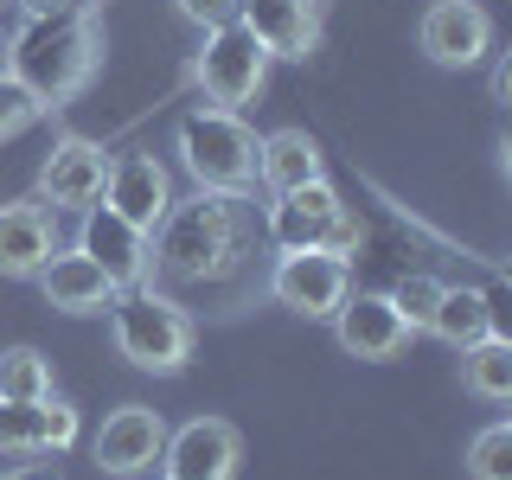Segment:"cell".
<instances>
[{"label": "cell", "mask_w": 512, "mask_h": 480, "mask_svg": "<svg viewBox=\"0 0 512 480\" xmlns=\"http://www.w3.org/2000/svg\"><path fill=\"white\" fill-rule=\"evenodd\" d=\"M250 250V218H244V192H192L173 199L167 218L154 224V269L180 288H218L244 269Z\"/></svg>", "instance_id": "obj_1"}, {"label": "cell", "mask_w": 512, "mask_h": 480, "mask_svg": "<svg viewBox=\"0 0 512 480\" xmlns=\"http://www.w3.org/2000/svg\"><path fill=\"white\" fill-rule=\"evenodd\" d=\"M96 64H103V26H96V13L84 0L52 7V13H32L7 45V77L26 84L45 109L71 103V96L96 77Z\"/></svg>", "instance_id": "obj_2"}, {"label": "cell", "mask_w": 512, "mask_h": 480, "mask_svg": "<svg viewBox=\"0 0 512 480\" xmlns=\"http://www.w3.org/2000/svg\"><path fill=\"white\" fill-rule=\"evenodd\" d=\"M109 340L128 365L141 372H180L192 352V320L173 295H160L154 282L141 288H116L109 295Z\"/></svg>", "instance_id": "obj_3"}, {"label": "cell", "mask_w": 512, "mask_h": 480, "mask_svg": "<svg viewBox=\"0 0 512 480\" xmlns=\"http://www.w3.org/2000/svg\"><path fill=\"white\" fill-rule=\"evenodd\" d=\"M256 148H263V135L237 109H192L180 122V160L205 192L256 186Z\"/></svg>", "instance_id": "obj_4"}, {"label": "cell", "mask_w": 512, "mask_h": 480, "mask_svg": "<svg viewBox=\"0 0 512 480\" xmlns=\"http://www.w3.org/2000/svg\"><path fill=\"white\" fill-rule=\"evenodd\" d=\"M263 231H269V244H276L282 256L288 250H333V256H352V250H359V218L346 212V199L327 180H308V186H295V192H276Z\"/></svg>", "instance_id": "obj_5"}, {"label": "cell", "mask_w": 512, "mask_h": 480, "mask_svg": "<svg viewBox=\"0 0 512 480\" xmlns=\"http://www.w3.org/2000/svg\"><path fill=\"white\" fill-rule=\"evenodd\" d=\"M192 77H199L205 96H212V109H244V103H256V90H263V77H269V52L256 45V32L244 20L205 26Z\"/></svg>", "instance_id": "obj_6"}, {"label": "cell", "mask_w": 512, "mask_h": 480, "mask_svg": "<svg viewBox=\"0 0 512 480\" xmlns=\"http://www.w3.org/2000/svg\"><path fill=\"white\" fill-rule=\"evenodd\" d=\"M269 295H276L288 314L333 320V308L352 295V269H346V256H333V250H288L276 263V276H269Z\"/></svg>", "instance_id": "obj_7"}, {"label": "cell", "mask_w": 512, "mask_h": 480, "mask_svg": "<svg viewBox=\"0 0 512 480\" xmlns=\"http://www.w3.org/2000/svg\"><path fill=\"white\" fill-rule=\"evenodd\" d=\"M77 250H84L116 288H141L154 276V237L135 231V224L122 212H109V205H84V237H77Z\"/></svg>", "instance_id": "obj_8"}, {"label": "cell", "mask_w": 512, "mask_h": 480, "mask_svg": "<svg viewBox=\"0 0 512 480\" xmlns=\"http://www.w3.org/2000/svg\"><path fill=\"white\" fill-rule=\"evenodd\" d=\"M237 455H244V442H237V429L224 416H192L186 429L167 436L160 468H167V480H231Z\"/></svg>", "instance_id": "obj_9"}, {"label": "cell", "mask_w": 512, "mask_h": 480, "mask_svg": "<svg viewBox=\"0 0 512 480\" xmlns=\"http://www.w3.org/2000/svg\"><path fill=\"white\" fill-rule=\"evenodd\" d=\"M416 39H423V52L442 64V71H468L493 52V20L487 7H474V0H436V7L423 13V26H416Z\"/></svg>", "instance_id": "obj_10"}, {"label": "cell", "mask_w": 512, "mask_h": 480, "mask_svg": "<svg viewBox=\"0 0 512 480\" xmlns=\"http://www.w3.org/2000/svg\"><path fill=\"white\" fill-rule=\"evenodd\" d=\"M160 448H167V423H160V410L148 404H122L103 416V429H96V468L103 474H148L160 468Z\"/></svg>", "instance_id": "obj_11"}, {"label": "cell", "mask_w": 512, "mask_h": 480, "mask_svg": "<svg viewBox=\"0 0 512 480\" xmlns=\"http://www.w3.org/2000/svg\"><path fill=\"white\" fill-rule=\"evenodd\" d=\"M103 180H109V154L84 135H64L39 167V192L52 212H84V205L103 199Z\"/></svg>", "instance_id": "obj_12"}, {"label": "cell", "mask_w": 512, "mask_h": 480, "mask_svg": "<svg viewBox=\"0 0 512 480\" xmlns=\"http://www.w3.org/2000/svg\"><path fill=\"white\" fill-rule=\"evenodd\" d=\"M103 205H109V212H122L128 224H135V231H148V237H154V224L167 218V205H173V180H167V167H160L154 154H122V160H109Z\"/></svg>", "instance_id": "obj_13"}, {"label": "cell", "mask_w": 512, "mask_h": 480, "mask_svg": "<svg viewBox=\"0 0 512 480\" xmlns=\"http://www.w3.org/2000/svg\"><path fill=\"white\" fill-rule=\"evenodd\" d=\"M333 333H340V346L352 359H397V352L410 346L404 314L384 295H346L340 308H333Z\"/></svg>", "instance_id": "obj_14"}, {"label": "cell", "mask_w": 512, "mask_h": 480, "mask_svg": "<svg viewBox=\"0 0 512 480\" xmlns=\"http://www.w3.org/2000/svg\"><path fill=\"white\" fill-rule=\"evenodd\" d=\"M269 58H308L320 45V0H244L237 13Z\"/></svg>", "instance_id": "obj_15"}, {"label": "cell", "mask_w": 512, "mask_h": 480, "mask_svg": "<svg viewBox=\"0 0 512 480\" xmlns=\"http://www.w3.org/2000/svg\"><path fill=\"white\" fill-rule=\"evenodd\" d=\"M39 295H45V308H58V314H103L109 295H116V282H109L84 250H52L45 269H39Z\"/></svg>", "instance_id": "obj_16"}, {"label": "cell", "mask_w": 512, "mask_h": 480, "mask_svg": "<svg viewBox=\"0 0 512 480\" xmlns=\"http://www.w3.org/2000/svg\"><path fill=\"white\" fill-rule=\"evenodd\" d=\"M52 250H58L52 212H39V205H0V276H39Z\"/></svg>", "instance_id": "obj_17"}, {"label": "cell", "mask_w": 512, "mask_h": 480, "mask_svg": "<svg viewBox=\"0 0 512 480\" xmlns=\"http://www.w3.org/2000/svg\"><path fill=\"white\" fill-rule=\"evenodd\" d=\"M256 180H263L269 192H295L308 180H327L308 128H276V135H263V148H256Z\"/></svg>", "instance_id": "obj_18"}, {"label": "cell", "mask_w": 512, "mask_h": 480, "mask_svg": "<svg viewBox=\"0 0 512 480\" xmlns=\"http://www.w3.org/2000/svg\"><path fill=\"white\" fill-rule=\"evenodd\" d=\"M429 333L448 346H474V340H487L493 333V301H487V288H442V301H436V314H429ZM500 340V333H493Z\"/></svg>", "instance_id": "obj_19"}, {"label": "cell", "mask_w": 512, "mask_h": 480, "mask_svg": "<svg viewBox=\"0 0 512 480\" xmlns=\"http://www.w3.org/2000/svg\"><path fill=\"white\" fill-rule=\"evenodd\" d=\"M461 384H468L474 397H487V404H500L512 397V340H474L461 346Z\"/></svg>", "instance_id": "obj_20"}, {"label": "cell", "mask_w": 512, "mask_h": 480, "mask_svg": "<svg viewBox=\"0 0 512 480\" xmlns=\"http://www.w3.org/2000/svg\"><path fill=\"white\" fill-rule=\"evenodd\" d=\"M0 397H20V404L52 397V365H45V352H32V346L0 352Z\"/></svg>", "instance_id": "obj_21"}, {"label": "cell", "mask_w": 512, "mask_h": 480, "mask_svg": "<svg viewBox=\"0 0 512 480\" xmlns=\"http://www.w3.org/2000/svg\"><path fill=\"white\" fill-rule=\"evenodd\" d=\"M384 301L404 314L410 333H429V314H436V301H442V282L423 276V269H410V276H397L391 288H384Z\"/></svg>", "instance_id": "obj_22"}, {"label": "cell", "mask_w": 512, "mask_h": 480, "mask_svg": "<svg viewBox=\"0 0 512 480\" xmlns=\"http://www.w3.org/2000/svg\"><path fill=\"white\" fill-rule=\"evenodd\" d=\"M468 474L474 480H512V423H487L468 448Z\"/></svg>", "instance_id": "obj_23"}, {"label": "cell", "mask_w": 512, "mask_h": 480, "mask_svg": "<svg viewBox=\"0 0 512 480\" xmlns=\"http://www.w3.org/2000/svg\"><path fill=\"white\" fill-rule=\"evenodd\" d=\"M0 455H39V404L0 397Z\"/></svg>", "instance_id": "obj_24"}, {"label": "cell", "mask_w": 512, "mask_h": 480, "mask_svg": "<svg viewBox=\"0 0 512 480\" xmlns=\"http://www.w3.org/2000/svg\"><path fill=\"white\" fill-rule=\"evenodd\" d=\"M39 116H45V103H39V96H32L26 84H13V77L0 71V141H7V135H20V128H26V122H39Z\"/></svg>", "instance_id": "obj_25"}, {"label": "cell", "mask_w": 512, "mask_h": 480, "mask_svg": "<svg viewBox=\"0 0 512 480\" xmlns=\"http://www.w3.org/2000/svg\"><path fill=\"white\" fill-rule=\"evenodd\" d=\"M77 442V410L64 397H39V448L45 455H64Z\"/></svg>", "instance_id": "obj_26"}, {"label": "cell", "mask_w": 512, "mask_h": 480, "mask_svg": "<svg viewBox=\"0 0 512 480\" xmlns=\"http://www.w3.org/2000/svg\"><path fill=\"white\" fill-rule=\"evenodd\" d=\"M180 13H186V20H199V26H224V20L244 13V0H180Z\"/></svg>", "instance_id": "obj_27"}, {"label": "cell", "mask_w": 512, "mask_h": 480, "mask_svg": "<svg viewBox=\"0 0 512 480\" xmlns=\"http://www.w3.org/2000/svg\"><path fill=\"white\" fill-rule=\"evenodd\" d=\"M0 480H58L52 461H32V468H13V474H0Z\"/></svg>", "instance_id": "obj_28"}, {"label": "cell", "mask_w": 512, "mask_h": 480, "mask_svg": "<svg viewBox=\"0 0 512 480\" xmlns=\"http://www.w3.org/2000/svg\"><path fill=\"white\" fill-rule=\"evenodd\" d=\"M506 96H512V64L500 58V64H493V103H506Z\"/></svg>", "instance_id": "obj_29"}, {"label": "cell", "mask_w": 512, "mask_h": 480, "mask_svg": "<svg viewBox=\"0 0 512 480\" xmlns=\"http://www.w3.org/2000/svg\"><path fill=\"white\" fill-rule=\"evenodd\" d=\"M52 7H71V0H20V13L32 20V13H52Z\"/></svg>", "instance_id": "obj_30"}]
</instances>
